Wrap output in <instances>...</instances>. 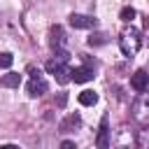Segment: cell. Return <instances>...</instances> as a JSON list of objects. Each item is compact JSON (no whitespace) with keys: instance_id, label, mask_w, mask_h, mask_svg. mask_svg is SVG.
I'll return each instance as SVG.
<instances>
[{"instance_id":"7c38bea8","label":"cell","mask_w":149,"mask_h":149,"mask_svg":"<svg viewBox=\"0 0 149 149\" xmlns=\"http://www.w3.org/2000/svg\"><path fill=\"white\" fill-rule=\"evenodd\" d=\"M79 102L86 105V107H91V105L98 102V93H95V91H81V93H79Z\"/></svg>"},{"instance_id":"9a60e30c","label":"cell","mask_w":149,"mask_h":149,"mask_svg":"<svg viewBox=\"0 0 149 149\" xmlns=\"http://www.w3.org/2000/svg\"><path fill=\"white\" fill-rule=\"evenodd\" d=\"M135 19V9L133 7H123L121 9V21H133Z\"/></svg>"},{"instance_id":"9c48e42d","label":"cell","mask_w":149,"mask_h":149,"mask_svg":"<svg viewBox=\"0 0 149 149\" xmlns=\"http://www.w3.org/2000/svg\"><path fill=\"white\" fill-rule=\"evenodd\" d=\"M79 126H81V116H79V114H68V116L61 121L58 128H61V133H72V130H77Z\"/></svg>"},{"instance_id":"5b68a950","label":"cell","mask_w":149,"mask_h":149,"mask_svg":"<svg viewBox=\"0 0 149 149\" xmlns=\"http://www.w3.org/2000/svg\"><path fill=\"white\" fill-rule=\"evenodd\" d=\"M70 26L72 28H79V30H86V28H95L98 26V19L86 16V14H70Z\"/></svg>"},{"instance_id":"30bf717a","label":"cell","mask_w":149,"mask_h":149,"mask_svg":"<svg viewBox=\"0 0 149 149\" xmlns=\"http://www.w3.org/2000/svg\"><path fill=\"white\" fill-rule=\"evenodd\" d=\"M147 109H149V95L144 93V95H140V100H135L133 112H135L137 119H144V112H147Z\"/></svg>"},{"instance_id":"8992f818","label":"cell","mask_w":149,"mask_h":149,"mask_svg":"<svg viewBox=\"0 0 149 149\" xmlns=\"http://www.w3.org/2000/svg\"><path fill=\"white\" fill-rule=\"evenodd\" d=\"M130 86L135 88V91H147V86H149V74H147V70H135L133 74H130Z\"/></svg>"},{"instance_id":"4fadbf2b","label":"cell","mask_w":149,"mask_h":149,"mask_svg":"<svg viewBox=\"0 0 149 149\" xmlns=\"http://www.w3.org/2000/svg\"><path fill=\"white\" fill-rule=\"evenodd\" d=\"M109 40H107V35L105 33H93L91 37H88V44L91 47H100V44H107Z\"/></svg>"},{"instance_id":"e0dca14e","label":"cell","mask_w":149,"mask_h":149,"mask_svg":"<svg viewBox=\"0 0 149 149\" xmlns=\"http://www.w3.org/2000/svg\"><path fill=\"white\" fill-rule=\"evenodd\" d=\"M61 149H77V147H74V142L65 140V142H61Z\"/></svg>"},{"instance_id":"2e32d148","label":"cell","mask_w":149,"mask_h":149,"mask_svg":"<svg viewBox=\"0 0 149 149\" xmlns=\"http://www.w3.org/2000/svg\"><path fill=\"white\" fill-rule=\"evenodd\" d=\"M65 102H68V95H65V93H61V95L56 98V105H58V107H65Z\"/></svg>"},{"instance_id":"6da1fadb","label":"cell","mask_w":149,"mask_h":149,"mask_svg":"<svg viewBox=\"0 0 149 149\" xmlns=\"http://www.w3.org/2000/svg\"><path fill=\"white\" fill-rule=\"evenodd\" d=\"M119 47H121L123 56L133 58V56L140 51V47H142V37H140V30H137V28H128V30H123V33L119 35Z\"/></svg>"},{"instance_id":"ba28073f","label":"cell","mask_w":149,"mask_h":149,"mask_svg":"<svg viewBox=\"0 0 149 149\" xmlns=\"http://www.w3.org/2000/svg\"><path fill=\"white\" fill-rule=\"evenodd\" d=\"M49 42H51V47H54L56 51H61V47L65 44V33H63L61 26H51V30H49Z\"/></svg>"},{"instance_id":"ffe728a7","label":"cell","mask_w":149,"mask_h":149,"mask_svg":"<svg viewBox=\"0 0 149 149\" xmlns=\"http://www.w3.org/2000/svg\"><path fill=\"white\" fill-rule=\"evenodd\" d=\"M147 126H149V121H147Z\"/></svg>"},{"instance_id":"3957f363","label":"cell","mask_w":149,"mask_h":149,"mask_svg":"<svg viewBox=\"0 0 149 149\" xmlns=\"http://www.w3.org/2000/svg\"><path fill=\"white\" fill-rule=\"evenodd\" d=\"M26 91H28L30 98H40V95H44L49 91V84L42 77H30V81L26 84Z\"/></svg>"},{"instance_id":"ac0fdd59","label":"cell","mask_w":149,"mask_h":149,"mask_svg":"<svg viewBox=\"0 0 149 149\" xmlns=\"http://www.w3.org/2000/svg\"><path fill=\"white\" fill-rule=\"evenodd\" d=\"M0 149H19V147H16V144H2Z\"/></svg>"},{"instance_id":"5bb4252c","label":"cell","mask_w":149,"mask_h":149,"mask_svg":"<svg viewBox=\"0 0 149 149\" xmlns=\"http://www.w3.org/2000/svg\"><path fill=\"white\" fill-rule=\"evenodd\" d=\"M12 63H14V56L7 54V51H2L0 54V68H12Z\"/></svg>"},{"instance_id":"d6986e66","label":"cell","mask_w":149,"mask_h":149,"mask_svg":"<svg viewBox=\"0 0 149 149\" xmlns=\"http://www.w3.org/2000/svg\"><path fill=\"white\" fill-rule=\"evenodd\" d=\"M144 26H147V28H149V19H147V21H144Z\"/></svg>"},{"instance_id":"8fae6325","label":"cell","mask_w":149,"mask_h":149,"mask_svg":"<svg viewBox=\"0 0 149 149\" xmlns=\"http://www.w3.org/2000/svg\"><path fill=\"white\" fill-rule=\"evenodd\" d=\"M0 84L7 86V88H16V86L21 84V74H19V72H9V74H5V77L0 79Z\"/></svg>"},{"instance_id":"52a82bcc","label":"cell","mask_w":149,"mask_h":149,"mask_svg":"<svg viewBox=\"0 0 149 149\" xmlns=\"http://www.w3.org/2000/svg\"><path fill=\"white\" fill-rule=\"evenodd\" d=\"M95 74H93V68L88 65H81V68H72V81L74 84H84V81H91Z\"/></svg>"},{"instance_id":"277c9868","label":"cell","mask_w":149,"mask_h":149,"mask_svg":"<svg viewBox=\"0 0 149 149\" xmlns=\"http://www.w3.org/2000/svg\"><path fill=\"white\" fill-rule=\"evenodd\" d=\"M95 144H98V149H109V119H107V116L100 119V128H98V135H95Z\"/></svg>"},{"instance_id":"7a4b0ae2","label":"cell","mask_w":149,"mask_h":149,"mask_svg":"<svg viewBox=\"0 0 149 149\" xmlns=\"http://www.w3.org/2000/svg\"><path fill=\"white\" fill-rule=\"evenodd\" d=\"M47 72L54 74V79H56L58 84H68V81H72V68H68L65 61L51 58V61L47 63Z\"/></svg>"}]
</instances>
